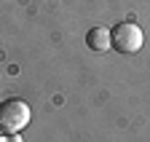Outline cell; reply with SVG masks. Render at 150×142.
I'll return each mask as SVG.
<instances>
[{
    "label": "cell",
    "instance_id": "6da1fadb",
    "mask_svg": "<svg viewBox=\"0 0 150 142\" xmlns=\"http://www.w3.org/2000/svg\"><path fill=\"white\" fill-rule=\"evenodd\" d=\"M30 105L24 99H6L0 102V137H11L27 129L30 123Z\"/></svg>",
    "mask_w": 150,
    "mask_h": 142
},
{
    "label": "cell",
    "instance_id": "7a4b0ae2",
    "mask_svg": "<svg viewBox=\"0 0 150 142\" xmlns=\"http://www.w3.org/2000/svg\"><path fill=\"white\" fill-rule=\"evenodd\" d=\"M110 38H112V48L118 54H137L142 48L145 35L134 22H121V24H115L110 30Z\"/></svg>",
    "mask_w": 150,
    "mask_h": 142
},
{
    "label": "cell",
    "instance_id": "3957f363",
    "mask_svg": "<svg viewBox=\"0 0 150 142\" xmlns=\"http://www.w3.org/2000/svg\"><path fill=\"white\" fill-rule=\"evenodd\" d=\"M86 43L91 51H110L112 48V38H110V30L107 27H91L86 35Z\"/></svg>",
    "mask_w": 150,
    "mask_h": 142
},
{
    "label": "cell",
    "instance_id": "277c9868",
    "mask_svg": "<svg viewBox=\"0 0 150 142\" xmlns=\"http://www.w3.org/2000/svg\"><path fill=\"white\" fill-rule=\"evenodd\" d=\"M8 142H22V139H19V134H11V137H8Z\"/></svg>",
    "mask_w": 150,
    "mask_h": 142
}]
</instances>
